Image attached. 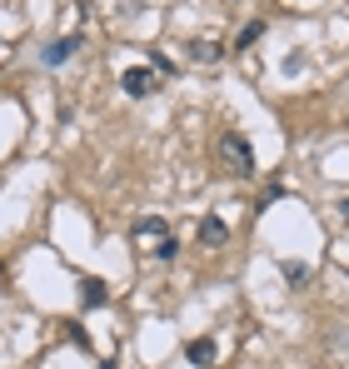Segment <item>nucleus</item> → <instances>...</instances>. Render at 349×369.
Instances as JSON below:
<instances>
[{"label":"nucleus","instance_id":"1","mask_svg":"<svg viewBox=\"0 0 349 369\" xmlns=\"http://www.w3.org/2000/svg\"><path fill=\"white\" fill-rule=\"evenodd\" d=\"M220 165H224V175H255V150L240 130L220 135Z\"/></svg>","mask_w":349,"mask_h":369},{"label":"nucleus","instance_id":"4","mask_svg":"<svg viewBox=\"0 0 349 369\" xmlns=\"http://www.w3.org/2000/svg\"><path fill=\"white\" fill-rule=\"evenodd\" d=\"M105 299H110V290H105V280H95V275H85V280H80V304H85V309H100Z\"/></svg>","mask_w":349,"mask_h":369},{"label":"nucleus","instance_id":"3","mask_svg":"<svg viewBox=\"0 0 349 369\" xmlns=\"http://www.w3.org/2000/svg\"><path fill=\"white\" fill-rule=\"evenodd\" d=\"M80 45H85V30H75V35H65V40H55V45L45 50V65H65Z\"/></svg>","mask_w":349,"mask_h":369},{"label":"nucleus","instance_id":"6","mask_svg":"<svg viewBox=\"0 0 349 369\" xmlns=\"http://www.w3.org/2000/svg\"><path fill=\"white\" fill-rule=\"evenodd\" d=\"M224 56V50L215 45V40H190V60H200V65H215Z\"/></svg>","mask_w":349,"mask_h":369},{"label":"nucleus","instance_id":"2","mask_svg":"<svg viewBox=\"0 0 349 369\" xmlns=\"http://www.w3.org/2000/svg\"><path fill=\"white\" fill-rule=\"evenodd\" d=\"M120 90H125L130 100H145V95L155 90V70H150V65H135V70H125V75H120Z\"/></svg>","mask_w":349,"mask_h":369},{"label":"nucleus","instance_id":"10","mask_svg":"<svg viewBox=\"0 0 349 369\" xmlns=\"http://www.w3.org/2000/svg\"><path fill=\"white\" fill-rule=\"evenodd\" d=\"M284 280H289V285H305L310 270H305V265H284Z\"/></svg>","mask_w":349,"mask_h":369},{"label":"nucleus","instance_id":"11","mask_svg":"<svg viewBox=\"0 0 349 369\" xmlns=\"http://www.w3.org/2000/svg\"><path fill=\"white\" fill-rule=\"evenodd\" d=\"M135 230H140V235H170V230H165V225H160V220H155V215H150V220H140V225H135Z\"/></svg>","mask_w":349,"mask_h":369},{"label":"nucleus","instance_id":"13","mask_svg":"<svg viewBox=\"0 0 349 369\" xmlns=\"http://www.w3.org/2000/svg\"><path fill=\"white\" fill-rule=\"evenodd\" d=\"M100 369H115V364H100Z\"/></svg>","mask_w":349,"mask_h":369},{"label":"nucleus","instance_id":"8","mask_svg":"<svg viewBox=\"0 0 349 369\" xmlns=\"http://www.w3.org/2000/svg\"><path fill=\"white\" fill-rule=\"evenodd\" d=\"M150 254H155V259H165V265H170V259H174V254H180V240H174V235H160Z\"/></svg>","mask_w":349,"mask_h":369},{"label":"nucleus","instance_id":"5","mask_svg":"<svg viewBox=\"0 0 349 369\" xmlns=\"http://www.w3.org/2000/svg\"><path fill=\"white\" fill-rule=\"evenodd\" d=\"M185 359L205 369V364H215V359H220V344H215V339H190V344H185Z\"/></svg>","mask_w":349,"mask_h":369},{"label":"nucleus","instance_id":"12","mask_svg":"<svg viewBox=\"0 0 349 369\" xmlns=\"http://www.w3.org/2000/svg\"><path fill=\"white\" fill-rule=\"evenodd\" d=\"M339 209H344V220H349V200H344V205H339Z\"/></svg>","mask_w":349,"mask_h":369},{"label":"nucleus","instance_id":"9","mask_svg":"<svg viewBox=\"0 0 349 369\" xmlns=\"http://www.w3.org/2000/svg\"><path fill=\"white\" fill-rule=\"evenodd\" d=\"M260 35H265V20H250V25H245V30L235 35V50H245V45H255Z\"/></svg>","mask_w":349,"mask_h":369},{"label":"nucleus","instance_id":"7","mask_svg":"<svg viewBox=\"0 0 349 369\" xmlns=\"http://www.w3.org/2000/svg\"><path fill=\"white\" fill-rule=\"evenodd\" d=\"M224 235H229V230H224V220H215V215H210V220H200V245H224Z\"/></svg>","mask_w":349,"mask_h":369}]
</instances>
